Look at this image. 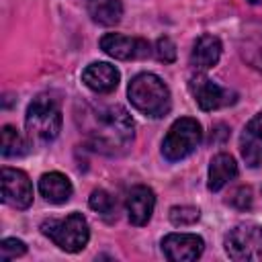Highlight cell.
Returning <instances> with one entry per match:
<instances>
[{
	"label": "cell",
	"instance_id": "cell-1",
	"mask_svg": "<svg viewBox=\"0 0 262 262\" xmlns=\"http://www.w3.org/2000/svg\"><path fill=\"white\" fill-rule=\"evenodd\" d=\"M86 141L92 149L104 156H119L129 149L135 137V125L131 115L121 104L86 106L76 115Z\"/></svg>",
	"mask_w": 262,
	"mask_h": 262
},
{
	"label": "cell",
	"instance_id": "cell-2",
	"mask_svg": "<svg viewBox=\"0 0 262 262\" xmlns=\"http://www.w3.org/2000/svg\"><path fill=\"white\" fill-rule=\"evenodd\" d=\"M127 94H129L131 104L141 115L151 117V119H158V117L168 115L170 104H172L170 90L164 84V80L160 76H156V74H149V72L137 74L129 82Z\"/></svg>",
	"mask_w": 262,
	"mask_h": 262
},
{
	"label": "cell",
	"instance_id": "cell-3",
	"mask_svg": "<svg viewBox=\"0 0 262 262\" xmlns=\"http://www.w3.org/2000/svg\"><path fill=\"white\" fill-rule=\"evenodd\" d=\"M27 135L33 143H49L61 131V111L51 96L39 94L27 108Z\"/></svg>",
	"mask_w": 262,
	"mask_h": 262
},
{
	"label": "cell",
	"instance_id": "cell-4",
	"mask_svg": "<svg viewBox=\"0 0 262 262\" xmlns=\"http://www.w3.org/2000/svg\"><path fill=\"white\" fill-rule=\"evenodd\" d=\"M43 235H47L57 248L66 252H80L90 239L88 221L82 213H70L63 219H47L41 223Z\"/></svg>",
	"mask_w": 262,
	"mask_h": 262
},
{
	"label": "cell",
	"instance_id": "cell-5",
	"mask_svg": "<svg viewBox=\"0 0 262 262\" xmlns=\"http://www.w3.org/2000/svg\"><path fill=\"white\" fill-rule=\"evenodd\" d=\"M201 139H203V129L196 119L190 117L176 119L162 141V154L168 162L184 160L201 145Z\"/></svg>",
	"mask_w": 262,
	"mask_h": 262
},
{
	"label": "cell",
	"instance_id": "cell-6",
	"mask_svg": "<svg viewBox=\"0 0 262 262\" xmlns=\"http://www.w3.org/2000/svg\"><path fill=\"white\" fill-rule=\"evenodd\" d=\"M225 252L233 260H260L262 258V225L242 223L225 235Z\"/></svg>",
	"mask_w": 262,
	"mask_h": 262
},
{
	"label": "cell",
	"instance_id": "cell-7",
	"mask_svg": "<svg viewBox=\"0 0 262 262\" xmlns=\"http://www.w3.org/2000/svg\"><path fill=\"white\" fill-rule=\"evenodd\" d=\"M188 88H190V94L194 96L196 104L203 108V111H217V108H223V106H229L235 102L237 94L229 88H223L219 86L217 82L209 80L207 76L203 74H196L188 80Z\"/></svg>",
	"mask_w": 262,
	"mask_h": 262
},
{
	"label": "cell",
	"instance_id": "cell-8",
	"mask_svg": "<svg viewBox=\"0 0 262 262\" xmlns=\"http://www.w3.org/2000/svg\"><path fill=\"white\" fill-rule=\"evenodd\" d=\"M2 201L14 209H27L33 203V184L23 170L2 168Z\"/></svg>",
	"mask_w": 262,
	"mask_h": 262
},
{
	"label": "cell",
	"instance_id": "cell-9",
	"mask_svg": "<svg viewBox=\"0 0 262 262\" xmlns=\"http://www.w3.org/2000/svg\"><path fill=\"white\" fill-rule=\"evenodd\" d=\"M100 49L115 57V59H143L151 53V47L145 39H139V37H127V35H121V33H106L102 39H100Z\"/></svg>",
	"mask_w": 262,
	"mask_h": 262
},
{
	"label": "cell",
	"instance_id": "cell-10",
	"mask_svg": "<svg viewBox=\"0 0 262 262\" xmlns=\"http://www.w3.org/2000/svg\"><path fill=\"white\" fill-rule=\"evenodd\" d=\"M205 242L196 233H168L162 239V252L172 262H190L203 254Z\"/></svg>",
	"mask_w": 262,
	"mask_h": 262
},
{
	"label": "cell",
	"instance_id": "cell-11",
	"mask_svg": "<svg viewBox=\"0 0 262 262\" xmlns=\"http://www.w3.org/2000/svg\"><path fill=\"white\" fill-rule=\"evenodd\" d=\"M239 151L250 168L262 164V113L254 115L239 135Z\"/></svg>",
	"mask_w": 262,
	"mask_h": 262
},
{
	"label": "cell",
	"instance_id": "cell-12",
	"mask_svg": "<svg viewBox=\"0 0 262 262\" xmlns=\"http://www.w3.org/2000/svg\"><path fill=\"white\" fill-rule=\"evenodd\" d=\"M127 217L133 225H145L151 219L156 207V194L149 186L137 184L127 192Z\"/></svg>",
	"mask_w": 262,
	"mask_h": 262
},
{
	"label": "cell",
	"instance_id": "cell-13",
	"mask_svg": "<svg viewBox=\"0 0 262 262\" xmlns=\"http://www.w3.org/2000/svg\"><path fill=\"white\" fill-rule=\"evenodd\" d=\"M119 70L106 61H94L82 72V82L96 94H108L119 86Z\"/></svg>",
	"mask_w": 262,
	"mask_h": 262
},
{
	"label": "cell",
	"instance_id": "cell-14",
	"mask_svg": "<svg viewBox=\"0 0 262 262\" xmlns=\"http://www.w3.org/2000/svg\"><path fill=\"white\" fill-rule=\"evenodd\" d=\"M221 57V41L215 35H201L190 51V66L196 72L211 70Z\"/></svg>",
	"mask_w": 262,
	"mask_h": 262
},
{
	"label": "cell",
	"instance_id": "cell-15",
	"mask_svg": "<svg viewBox=\"0 0 262 262\" xmlns=\"http://www.w3.org/2000/svg\"><path fill=\"white\" fill-rule=\"evenodd\" d=\"M39 192L43 194L45 201H49L53 205H61V203L70 201L74 188H72V182L68 180V176H63L61 172H47L39 178Z\"/></svg>",
	"mask_w": 262,
	"mask_h": 262
},
{
	"label": "cell",
	"instance_id": "cell-16",
	"mask_svg": "<svg viewBox=\"0 0 262 262\" xmlns=\"http://www.w3.org/2000/svg\"><path fill=\"white\" fill-rule=\"evenodd\" d=\"M235 176H237V164H235L233 156L221 151V154L211 158V164H209V190H213V192L221 190Z\"/></svg>",
	"mask_w": 262,
	"mask_h": 262
},
{
	"label": "cell",
	"instance_id": "cell-17",
	"mask_svg": "<svg viewBox=\"0 0 262 262\" xmlns=\"http://www.w3.org/2000/svg\"><path fill=\"white\" fill-rule=\"evenodd\" d=\"M88 14L92 16V20L100 23V25H117L123 16V4L121 0H84Z\"/></svg>",
	"mask_w": 262,
	"mask_h": 262
},
{
	"label": "cell",
	"instance_id": "cell-18",
	"mask_svg": "<svg viewBox=\"0 0 262 262\" xmlns=\"http://www.w3.org/2000/svg\"><path fill=\"white\" fill-rule=\"evenodd\" d=\"M242 55L258 72H262V27L246 29L242 33Z\"/></svg>",
	"mask_w": 262,
	"mask_h": 262
},
{
	"label": "cell",
	"instance_id": "cell-19",
	"mask_svg": "<svg viewBox=\"0 0 262 262\" xmlns=\"http://www.w3.org/2000/svg\"><path fill=\"white\" fill-rule=\"evenodd\" d=\"M0 151L4 158H18L27 154V141L23 139V135L12 127V125H4L2 127V141H0Z\"/></svg>",
	"mask_w": 262,
	"mask_h": 262
},
{
	"label": "cell",
	"instance_id": "cell-20",
	"mask_svg": "<svg viewBox=\"0 0 262 262\" xmlns=\"http://www.w3.org/2000/svg\"><path fill=\"white\" fill-rule=\"evenodd\" d=\"M199 217H201V211L196 207H190V205H176L170 209V221L174 225H180V227L196 223Z\"/></svg>",
	"mask_w": 262,
	"mask_h": 262
},
{
	"label": "cell",
	"instance_id": "cell-21",
	"mask_svg": "<svg viewBox=\"0 0 262 262\" xmlns=\"http://www.w3.org/2000/svg\"><path fill=\"white\" fill-rule=\"evenodd\" d=\"M88 205H90V209H94V211L100 213V215H111V213L115 211V201H113V196H111L106 190H102V188L92 190V194H90V199H88Z\"/></svg>",
	"mask_w": 262,
	"mask_h": 262
},
{
	"label": "cell",
	"instance_id": "cell-22",
	"mask_svg": "<svg viewBox=\"0 0 262 262\" xmlns=\"http://www.w3.org/2000/svg\"><path fill=\"white\" fill-rule=\"evenodd\" d=\"M27 252V246L25 242L16 239V237H6L0 242V260H12V258H18Z\"/></svg>",
	"mask_w": 262,
	"mask_h": 262
},
{
	"label": "cell",
	"instance_id": "cell-23",
	"mask_svg": "<svg viewBox=\"0 0 262 262\" xmlns=\"http://www.w3.org/2000/svg\"><path fill=\"white\" fill-rule=\"evenodd\" d=\"M154 55L160 61H164V63L174 61L176 59V45H174V41L170 37H160L156 41V45H154Z\"/></svg>",
	"mask_w": 262,
	"mask_h": 262
},
{
	"label": "cell",
	"instance_id": "cell-24",
	"mask_svg": "<svg viewBox=\"0 0 262 262\" xmlns=\"http://www.w3.org/2000/svg\"><path fill=\"white\" fill-rule=\"evenodd\" d=\"M227 203H229L231 207L239 209V211L252 209V190H250V186H239V188H235V190L231 192V196L227 199Z\"/></svg>",
	"mask_w": 262,
	"mask_h": 262
},
{
	"label": "cell",
	"instance_id": "cell-25",
	"mask_svg": "<svg viewBox=\"0 0 262 262\" xmlns=\"http://www.w3.org/2000/svg\"><path fill=\"white\" fill-rule=\"evenodd\" d=\"M250 4H262V0H248Z\"/></svg>",
	"mask_w": 262,
	"mask_h": 262
}]
</instances>
